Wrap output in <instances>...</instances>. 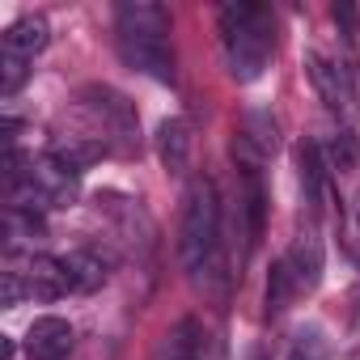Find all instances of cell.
Segmentation results:
<instances>
[{
	"label": "cell",
	"instance_id": "1",
	"mask_svg": "<svg viewBox=\"0 0 360 360\" xmlns=\"http://www.w3.org/2000/svg\"><path fill=\"white\" fill-rule=\"evenodd\" d=\"M178 263L183 271L225 301L233 271H225V242H221V195L212 178H195L187 204H183V225H178Z\"/></svg>",
	"mask_w": 360,
	"mask_h": 360
},
{
	"label": "cell",
	"instance_id": "2",
	"mask_svg": "<svg viewBox=\"0 0 360 360\" xmlns=\"http://www.w3.org/2000/svg\"><path fill=\"white\" fill-rule=\"evenodd\" d=\"M115 47L131 72H144L161 85H174V47H169V9L153 0H123L115 9Z\"/></svg>",
	"mask_w": 360,
	"mask_h": 360
},
{
	"label": "cell",
	"instance_id": "3",
	"mask_svg": "<svg viewBox=\"0 0 360 360\" xmlns=\"http://www.w3.org/2000/svg\"><path fill=\"white\" fill-rule=\"evenodd\" d=\"M221 47L233 81H259L263 68L276 56V18L267 5L255 0H233L221 9Z\"/></svg>",
	"mask_w": 360,
	"mask_h": 360
},
{
	"label": "cell",
	"instance_id": "4",
	"mask_svg": "<svg viewBox=\"0 0 360 360\" xmlns=\"http://www.w3.org/2000/svg\"><path fill=\"white\" fill-rule=\"evenodd\" d=\"M77 195H81V169H72L56 153L34 157L18 183H9V208H30V212L72 208Z\"/></svg>",
	"mask_w": 360,
	"mask_h": 360
},
{
	"label": "cell",
	"instance_id": "5",
	"mask_svg": "<svg viewBox=\"0 0 360 360\" xmlns=\"http://www.w3.org/2000/svg\"><path fill=\"white\" fill-rule=\"evenodd\" d=\"M81 115L94 123V136L119 153V157H136L140 153V119H136V106L110 89V85H85L81 89Z\"/></svg>",
	"mask_w": 360,
	"mask_h": 360
},
{
	"label": "cell",
	"instance_id": "6",
	"mask_svg": "<svg viewBox=\"0 0 360 360\" xmlns=\"http://www.w3.org/2000/svg\"><path fill=\"white\" fill-rule=\"evenodd\" d=\"M305 72H309V81H314V89H318V98L326 102L330 115H339V119H356V89H352L347 68L330 64V60L318 56V51H305Z\"/></svg>",
	"mask_w": 360,
	"mask_h": 360
},
{
	"label": "cell",
	"instance_id": "7",
	"mask_svg": "<svg viewBox=\"0 0 360 360\" xmlns=\"http://www.w3.org/2000/svg\"><path fill=\"white\" fill-rule=\"evenodd\" d=\"M22 276H26V288H30L34 301H60V297H68L77 288L68 263L56 259V255H34L30 250L26 263H22Z\"/></svg>",
	"mask_w": 360,
	"mask_h": 360
},
{
	"label": "cell",
	"instance_id": "8",
	"mask_svg": "<svg viewBox=\"0 0 360 360\" xmlns=\"http://www.w3.org/2000/svg\"><path fill=\"white\" fill-rule=\"evenodd\" d=\"M26 352L30 360H64L72 352V326L56 314H43L26 330Z\"/></svg>",
	"mask_w": 360,
	"mask_h": 360
},
{
	"label": "cell",
	"instance_id": "9",
	"mask_svg": "<svg viewBox=\"0 0 360 360\" xmlns=\"http://www.w3.org/2000/svg\"><path fill=\"white\" fill-rule=\"evenodd\" d=\"M47 43H51L47 18H43V13H22V18L5 30V39H0V56H18V60H30V64H34V56H39Z\"/></svg>",
	"mask_w": 360,
	"mask_h": 360
},
{
	"label": "cell",
	"instance_id": "10",
	"mask_svg": "<svg viewBox=\"0 0 360 360\" xmlns=\"http://www.w3.org/2000/svg\"><path fill=\"white\" fill-rule=\"evenodd\" d=\"M233 148L250 153L255 161L276 157V148H280V123L271 119V110H246V115H242V131H238Z\"/></svg>",
	"mask_w": 360,
	"mask_h": 360
},
{
	"label": "cell",
	"instance_id": "11",
	"mask_svg": "<svg viewBox=\"0 0 360 360\" xmlns=\"http://www.w3.org/2000/svg\"><path fill=\"white\" fill-rule=\"evenodd\" d=\"M322 238H318V229H301L297 238H292V250H288V267H292V280H297V288L301 292H314L318 284H322Z\"/></svg>",
	"mask_w": 360,
	"mask_h": 360
},
{
	"label": "cell",
	"instance_id": "12",
	"mask_svg": "<svg viewBox=\"0 0 360 360\" xmlns=\"http://www.w3.org/2000/svg\"><path fill=\"white\" fill-rule=\"evenodd\" d=\"M157 157L165 174H187L191 165V127L187 119H161L157 123Z\"/></svg>",
	"mask_w": 360,
	"mask_h": 360
},
{
	"label": "cell",
	"instance_id": "13",
	"mask_svg": "<svg viewBox=\"0 0 360 360\" xmlns=\"http://www.w3.org/2000/svg\"><path fill=\"white\" fill-rule=\"evenodd\" d=\"M64 263H68V271H72L77 292H98V288L110 280V255L98 250V246H81V250H72Z\"/></svg>",
	"mask_w": 360,
	"mask_h": 360
},
{
	"label": "cell",
	"instance_id": "14",
	"mask_svg": "<svg viewBox=\"0 0 360 360\" xmlns=\"http://www.w3.org/2000/svg\"><path fill=\"white\" fill-rule=\"evenodd\" d=\"M47 153H56L60 161H68L72 169H85V165H94V161H102L110 148L94 136V131H60L56 140H51V148Z\"/></svg>",
	"mask_w": 360,
	"mask_h": 360
},
{
	"label": "cell",
	"instance_id": "15",
	"mask_svg": "<svg viewBox=\"0 0 360 360\" xmlns=\"http://www.w3.org/2000/svg\"><path fill=\"white\" fill-rule=\"evenodd\" d=\"M297 161H301V191H305V204H309V212H318V208H322V191H326V153H322L314 140H305L301 153H297Z\"/></svg>",
	"mask_w": 360,
	"mask_h": 360
},
{
	"label": "cell",
	"instance_id": "16",
	"mask_svg": "<svg viewBox=\"0 0 360 360\" xmlns=\"http://www.w3.org/2000/svg\"><path fill=\"white\" fill-rule=\"evenodd\" d=\"M39 238H47L43 212H30V208H5V250H9V259H13L22 246H34Z\"/></svg>",
	"mask_w": 360,
	"mask_h": 360
},
{
	"label": "cell",
	"instance_id": "17",
	"mask_svg": "<svg viewBox=\"0 0 360 360\" xmlns=\"http://www.w3.org/2000/svg\"><path fill=\"white\" fill-rule=\"evenodd\" d=\"M200 322L195 318H183L174 330H165V339L157 343V352H153V360H191L195 356V347H200Z\"/></svg>",
	"mask_w": 360,
	"mask_h": 360
},
{
	"label": "cell",
	"instance_id": "18",
	"mask_svg": "<svg viewBox=\"0 0 360 360\" xmlns=\"http://www.w3.org/2000/svg\"><path fill=\"white\" fill-rule=\"evenodd\" d=\"M297 292H301V288H297V280H292L288 259L271 263V271H267V292H263V309H267V318H280Z\"/></svg>",
	"mask_w": 360,
	"mask_h": 360
},
{
	"label": "cell",
	"instance_id": "19",
	"mask_svg": "<svg viewBox=\"0 0 360 360\" xmlns=\"http://www.w3.org/2000/svg\"><path fill=\"white\" fill-rule=\"evenodd\" d=\"M326 335H322V326H301L297 335H292V343H288V352H284V360H326Z\"/></svg>",
	"mask_w": 360,
	"mask_h": 360
},
{
	"label": "cell",
	"instance_id": "20",
	"mask_svg": "<svg viewBox=\"0 0 360 360\" xmlns=\"http://www.w3.org/2000/svg\"><path fill=\"white\" fill-rule=\"evenodd\" d=\"M326 161H330V169H356L360 165V140L352 131H335L326 144Z\"/></svg>",
	"mask_w": 360,
	"mask_h": 360
},
{
	"label": "cell",
	"instance_id": "21",
	"mask_svg": "<svg viewBox=\"0 0 360 360\" xmlns=\"http://www.w3.org/2000/svg\"><path fill=\"white\" fill-rule=\"evenodd\" d=\"M30 77V60H18V56H0V94L13 98Z\"/></svg>",
	"mask_w": 360,
	"mask_h": 360
},
{
	"label": "cell",
	"instance_id": "22",
	"mask_svg": "<svg viewBox=\"0 0 360 360\" xmlns=\"http://www.w3.org/2000/svg\"><path fill=\"white\" fill-rule=\"evenodd\" d=\"M30 297V288H26V276H22V267H9L5 271V305L13 309V305H22Z\"/></svg>",
	"mask_w": 360,
	"mask_h": 360
},
{
	"label": "cell",
	"instance_id": "23",
	"mask_svg": "<svg viewBox=\"0 0 360 360\" xmlns=\"http://www.w3.org/2000/svg\"><path fill=\"white\" fill-rule=\"evenodd\" d=\"M191 360H229L225 356V339L221 335H200V347H195Z\"/></svg>",
	"mask_w": 360,
	"mask_h": 360
},
{
	"label": "cell",
	"instance_id": "24",
	"mask_svg": "<svg viewBox=\"0 0 360 360\" xmlns=\"http://www.w3.org/2000/svg\"><path fill=\"white\" fill-rule=\"evenodd\" d=\"M330 18H335V26L343 30L347 47H352V43H356V9H352V5H335V9H330Z\"/></svg>",
	"mask_w": 360,
	"mask_h": 360
},
{
	"label": "cell",
	"instance_id": "25",
	"mask_svg": "<svg viewBox=\"0 0 360 360\" xmlns=\"http://www.w3.org/2000/svg\"><path fill=\"white\" fill-rule=\"evenodd\" d=\"M356 229H360V195H356Z\"/></svg>",
	"mask_w": 360,
	"mask_h": 360
}]
</instances>
